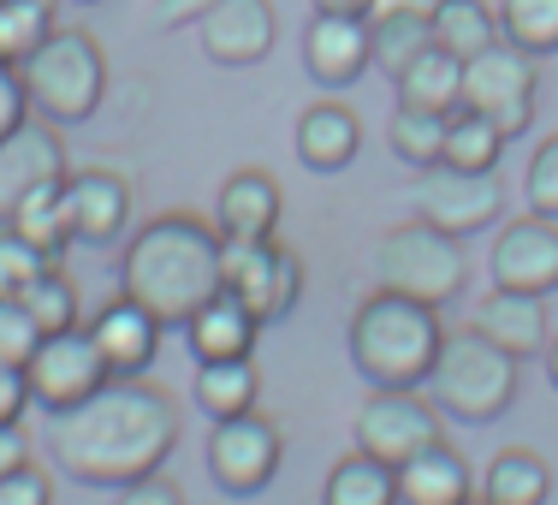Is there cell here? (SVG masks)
I'll return each mask as SVG.
<instances>
[{"instance_id":"obj_19","label":"cell","mask_w":558,"mask_h":505,"mask_svg":"<svg viewBox=\"0 0 558 505\" xmlns=\"http://www.w3.org/2000/svg\"><path fill=\"white\" fill-rule=\"evenodd\" d=\"M303 65L322 89H344L368 72V19H339V12H315L303 31Z\"/></svg>"},{"instance_id":"obj_4","label":"cell","mask_w":558,"mask_h":505,"mask_svg":"<svg viewBox=\"0 0 558 505\" xmlns=\"http://www.w3.org/2000/svg\"><path fill=\"white\" fill-rule=\"evenodd\" d=\"M517 387H523V363L511 351H499L494 339H482L475 327L446 334L428 381H422L434 410L458 417V422H499L517 405Z\"/></svg>"},{"instance_id":"obj_38","label":"cell","mask_w":558,"mask_h":505,"mask_svg":"<svg viewBox=\"0 0 558 505\" xmlns=\"http://www.w3.org/2000/svg\"><path fill=\"white\" fill-rule=\"evenodd\" d=\"M523 191H529V208L535 215L558 220V131L529 155V172H523Z\"/></svg>"},{"instance_id":"obj_43","label":"cell","mask_w":558,"mask_h":505,"mask_svg":"<svg viewBox=\"0 0 558 505\" xmlns=\"http://www.w3.org/2000/svg\"><path fill=\"white\" fill-rule=\"evenodd\" d=\"M208 7H220V0H155V24H161V31H184V24H196Z\"/></svg>"},{"instance_id":"obj_22","label":"cell","mask_w":558,"mask_h":505,"mask_svg":"<svg viewBox=\"0 0 558 505\" xmlns=\"http://www.w3.org/2000/svg\"><path fill=\"white\" fill-rule=\"evenodd\" d=\"M363 149V125L344 101H315L298 119V161L310 172H344Z\"/></svg>"},{"instance_id":"obj_47","label":"cell","mask_w":558,"mask_h":505,"mask_svg":"<svg viewBox=\"0 0 558 505\" xmlns=\"http://www.w3.org/2000/svg\"><path fill=\"white\" fill-rule=\"evenodd\" d=\"M463 505H487V500H482V494H470V500H463Z\"/></svg>"},{"instance_id":"obj_12","label":"cell","mask_w":558,"mask_h":505,"mask_svg":"<svg viewBox=\"0 0 558 505\" xmlns=\"http://www.w3.org/2000/svg\"><path fill=\"white\" fill-rule=\"evenodd\" d=\"M416 215L440 226L451 238L487 232L505 215V191L494 172H458V167H428L416 184Z\"/></svg>"},{"instance_id":"obj_23","label":"cell","mask_w":558,"mask_h":505,"mask_svg":"<svg viewBox=\"0 0 558 505\" xmlns=\"http://www.w3.org/2000/svg\"><path fill=\"white\" fill-rule=\"evenodd\" d=\"M392 476H398V505H463L470 500V464L446 441H434L410 464H398Z\"/></svg>"},{"instance_id":"obj_30","label":"cell","mask_w":558,"mask_h":505,"mask_svg":"<svg viewBox=\"0 0 558 505\" xmlns=\"http://www.w3.org/2000/svg\"><path fill=\"white\" fill-rule=\"evenodd\" d=\"M505 155V131L494 119L470 113V108H451L446 113V155L440 167H458V172H494Z\"/></svg>"},{"instance_id":"obj_46","label":"cell","mask_w":558,"mask_h":505,"mask_svg":"<svg viewBox=\"0 0 558 505\" xmlns=\"http://www.w3.org/2000/svg\"><path fill=\"white\" fill-rule=\"evenodd\" d=\"M541 357H547V381H553V387H558V334L547 339V351H541Z\"/></svg>"},{"instance_id":"obj_17","label":"cell","mask_w":558,"mask_h":505,"mask_svg":"<svg viewBox=\"0 0 558 505\" xmlns=\"http://www.w3.org/2000/svg\"><path fill=\"white\" fill-rule=\"evenodd\" d=\"M470 327L482 339H494L499 351H511L517 363H529V357L547 351L553 339V322H547V298H529V291H482V298L470 303Z\"/></svg>"},{"instance_id":"obj_29","label":"cell","mask_w":558,"mask_h":505,"mask_svg":"<svg viewBox=\"0 0 558 505\" xmlns=\"http://www.w3.org/2000/svg\"><path fill=\"white\" fill-rule=\"evenodd\" d=\"M428 31H434V48L470 60V55H482L487 43H499V12L487 7V0H434Z\"/></svg>"},{"instance_id":"obj_14","label":"cell","mask_w":558,"mask_h":505,"mask_svg":"<svg viewBox=\"0 0 558 505\" xmlns=\"http://www.w3.org/2000/svg\"><path fill=\"white\" fill-rule=\"evenodd\" d=\"M60 203H65V226H72V244H113L125 238L131 226V179L113 167H77L65 172L60 184Z\"/></svg>"},{"instance_id":"obj_3","label":"cell","mask_w":558,"mask_h":505,"mask_svg":"<svg viewBox=\"0 0 558 505\" xmlns=\"http://www.w3.org/2000/svg\"><path fill=\"white\" fill-rule=\"evenodd\" d=\"M446 345V322L434 303L375 286L351 315V363L368 387H422Z\"/></svg>"},{"instance_id":"obj_34","label":"cell","mask_w":558,"mask_h":505,"mask_svg":"<svg viewBox=\"0 0 558 505\" xmlns=\"http://www.w3.org/2000/svg\"><path fill=\"white\" fill-rule=\"evenodd\" d=\"M54 31V0H0V60L24 65Z\"/></svg>"},{"instance_id":"obj_44","label":"cell","mask_w":558,"mask_h":505,"mask_svg":"<svg viewBox=\"0 0 558 505\" xmlns=\"http://www.w3.org/2000/svg\"><path fill=\"white\" fill-rule=\"evenodd\" d=\"M19 464H31V441L19 422H0V476H12Z\"/></svg>"},{"instance_id":"obj_5","label":"cell","mask_w":558,"mask_h":505,"mask_svg":"<svg viewBox=\"0 0 558 505\" xmlns=\"http://www.w3.org/2000/svg\"><path fill=\"white\" fill-rule=\"evenodd\" d=\"M19 77H24V101H31L36 119L84 125L101 108V96H108V55H101V43L89 31L54 24L48 43L19 65Z\"/></svg>"},{"instance_id":"obj_18","label":"cell","mask_w":558,"mask_h":505,"mask_svg":"<svg viewBox=\"0 0 558 505\" xmlns=\"http://www.w3.org/2000/svg\"><path fill=\"white\" fill-rule=\"evenodd\" d=\"M161 334L167 327L155 322L137 298H125V291H119L113 303H101L96 322H89V339L108 357V375H143V369L155 363V351H161Z\"/></svg>"},{"instance_id":"obj_2","label":"cell","mask_w":558,"mask_h":505,"mask_svg":"<svg viewBox=\"0 0 558 505\" xmlns=\"http://www.w3.org/2000/svg\"><path fill=\"white\" fill-rule=\"evenodd\" d=\"M119 291L137 298L161 327H184L220 291L215 220L184 215V208H167V215L143 220L125 238V256H119Z\"/></svg>"},{"instance_id":"obj_9","label":"cell","mask_w":558,"mask_h":505,"mask_svg":"<svg viewBox=\"0 0 558 505\" xmlns=\"http://www.w3.org/2000/svg\"><path fill=\"white\" fill-rule=\"evenodd\" d=\"M434 441H446V434H440V410L422 387H375L368 405L356 410V452H368L387 470L410 464Z\"/></svg>"},{"instance_id":"obj_45","label":"cell","mask_w":558,"mask_h":505,"mask_svg":"<svg viewBox=\"0 0 558 505\" xmlns=\"http://www.w3.org/2000/svg\"><path fill=\"white\" fill-rule=\"evenodd\" d=\"M315 12H339V19H375L380 0H315Z\"/></svg>"},{"instance_id":"obj_35","label":"cell","mask_w":558,"mask_h":505,"mask_svg":"<svg viewBox=\"0 0 558 505\" xmlns=\"http://www.w3.org/2000/svg\"><path fill=\"white\" fill-rule=\"evenodd\" d=\"M19 303L31 310V322L43 327V339H48V334H65V327H77V286L60 274V262L36 274V280L19 291Z\"/></svg>"},{"instance_id":"obj_7","label":"cell","mask_w":558,"mask_h":505,"mask_svg":"<svg viewBox=\"0 0 558 505\" xmlns=\"http://www.w3.org/2000/svg\"><path fill=\"white\" fill-rule=\"evenodd\" d=\"M535 101H541V60L523 55L517 43H487L482 55L463 60V101L458 108L494 119L505 137L535 125Z\"/></svg>"},{"instance_id":"obj_27","label":"cell","mask_w":558,"mask_h":505,"mask_svg":"<svg viewBox=\"0 0 558 505\" xmlns=\"http://www.w3.org/2000/svg\"><path fill=\"white\" fill-rule=\"evenodd\" d=\"M60 184L65 179H48V184H36L31 196H19V208H12L7 220V232H19L31 250H43L48 262H60L65 250H72V226H65V203H60Z\"/></svg>"},{"instance_id":"obj_10","label":"cell","mask_w":558,"mask_h":505,"mask_svg":"<svg viewBox=\"0 0 558 505\" xmlns=\"http://www.w3.org/2000/svg\"><path fill=\"white\" fill-rule=\"evenodd\" d=\"M24 381H31V398L48 417H65L108 381V357L96 351L89 327H65V334H48L36 345V357L24 363Z\"/></svg>"},{"instance_id":"obj_15","label":"cell","mask_w":558,"mask_h":505,"mask_svg":"<svg viewBox=\"0 0 558 505\" xmlns=\"http://www.w3.org/2000/svg\"><path fill=\"white\" fill-rule=\"evenodd\" d=\"M196 36L215 65H262L279 43V12L274 0H220L196 19Z\"/></svg>"},{"instance_id":"obj_11","label":"cell","mask_w":558,"mask_h":505,"mask_svg":"<svg viewBox=\"0 0 558 505\" xmlns=\"http://www.w3.org/2000/svg\"><path fill=\"white\" fill-rule=\"evenodd\" d=\"M279 429L262 410H244V417H226L208 434V476L226 488V494H262L279 470Z\"/></svg>"},{"instance_id":"obj_16","label":"cell","mask_w":558,"mask_h":505,"mask_svg":"<svg viewBox=\"0 0 558 505\" xmlns=\"http://www.w3.org/2000/svg\"><path fill=\"white\" fill-rule=\"evenodd\" d=\"M65 143H60V125H48V119H24L19 131H7L0 137V220L19 208V196H31L36 184L48 179H65Z\"/></svg>"},{"instance_id":"obj_21","label":"cell","mask_w":558,"mask_h":505,"mask_svg":"<svg viewBox=\"0 0 558 505\" xmlns=\"http://www.w3.org/2000/svg\"><path fill=\"white\" fill-rule=\"evenodd\" d=\"M256 334H262L256 310H250V303H238L226 286L203 303V310L191 315V322H184V345H191L196 363H220V357H250V351H256Z\"/></svg>"},{"instance_id":"obj_33","label":"cell","mask_w":558,"mask_h":505,"mask_svg":"<svg viewBox=\"0 0 558 505\" xmlns=\"http://www.w3.org/2000/svg\"><path fill=\"white\" fill-rule=\"evenodd\" d=\"M499 36L523 55H558V0H499Z\"/></svg>"},{"instance_id":"obj_31","label":"cell","mask_w":558,"mask_h":505,"mask_svg":"<svg viewBox=\"0 0 558 505\" xmlns=\"http://www.w3.org/2000/svg\"><path fill=\"white\" fill-rule=\"evenodd\" d=\"M322 505H398V476L387 464H375L368 452H351L327 470Z\"/></svg>"},{"instance_id":"obj_20","label":"cell","mask_w":558,"mask_h":505,"mask_svg":"<svg viewBox=\"0 0 558 505\" xmlns=\"http://www.w3.org/2000/svg\"><path fill=\"white\" fill-rule=\"evenodd\" d=\"M279 215H286V191H279L274 172H262V167H238L232 179L220 184L215 232H220V238H274Z\"/></svg>"},{"instance_id":"obj_42","label":"cell","mask_w":558,"mask_h":505,"mask_svg":"<svg viewBox=\"0 0 558 505\" xmlns=\"http://www.w3.org/2000/svg\"><path fill=\"white\" fill-rule=\"evenodd\" d=\"M24 405H31V381H24V369L0 363V422H19Z\"/></svg>"},{"instance_id":"obj_28","label":"cell","mask_w":558,"mask_h":505,"mask_svg":"<svg viewBox=\"0 0 558 505\" xmlns=\"http://www.w3.org/2000/svg\"><path fill=\"white\" fill-rule=\"evenodd\" d=\"M392 89H398V101H410V108L451 113L463 101V60L446 55V48H428V55H416L392 77Z\"/></svg>"},{"instance_id":"obj_25","label":"cell","mask_w":558,"mask_h":505,"mask_svg":"<svg viewBox=\"0 0 558 505\" xmlns=\"http://www.w3.org/2000/svg\"><path fill=\"white\" fill-rule=\"evenodd\" d=\"M196 410H203L208 422H226V417H244V410H256V393H262V375L250 357H220V363H196Z\"/></svg>"},{"instance_id":"obj_48","label":"cell","mask_w":558,"mask_h":505,"mask_svg":"<svg viewBox=\"0 0 558 505\" xmlns=\"http://www.w3.org/2000/svg\"><path fill=\"white\" fill-rule=\"evenodd\" d=\"M84 7H96V0H84Z\"/></svg>"},{"instance_id":"obj_41","label":"cell","mask_w":558,"mask_h":505,"mask_svg":"<svg viewBox=\"0 0 558 505\" xmlns=\"http://www.w3.org/2000/svg\"><path fill=\"white\" fill-rule=\"evenodd\" d=\"M119 505H184V494L167 482L161 470H155V476H137V482L119 488Z\"/></svg>"},{"instance_id":"obj_24","label":"cell","mask_w":558,"mask_h":505,"mask_svg":"<svg viewBox=\"0 0 558 505\" xmlns=\"http://www.w3.org/2000/svg\"><path fill=\"white\" fill-rule=\"evenodd\" d=\"M428 48H434L428 7H404V0H392V7H380L375 19H368V65H375V72L398 77L416 55H428Z\"/></svg>"},{"instance_id":"obj_36","label":"cell","mask_w":558,"mask_h":505,"mask_svg":"<svg viewBox=\"0 0 558 505\" xmlns=\"http://www.w3.org/2000/svg\"><path fill=\"white\" fill-rule=\"evenodd\" d=\"M43 268H54V262H48L43 250H31L19 232H7V226H0V298H19V291L31 286Z\"/></svg>"},{"instance_id":"obj_32","label":"cell","mask_w":558,"mask_h":505,"mask_svg":"<svg viewBox=\"0 0 558 505\" xmlns=\"http://www.w3.org/2000/svg\"><path fill=\"white\" fill-rule=\"evenodd\" d=\"M387 143H392L398 161L416 167V172L440 167V155H446V113H434V108H410V101H398L392 119H387Z\"/></svg>"},{"instance_id":"obj_1","label":"cell","mask_w":558,"mask_h":505,"mask_svg":"<svg viewBox=\"0 0 558 505\" xmlns=\"http://www.w3.org/2000/svg\"><path fill=\"white\" fill-rule=\"evenodd\" d=\"M54 464L84 488H125L155 476L179 446V405L143 375H108L84 405L54 417Z\"/></svg>"},{"instance_id":"obj_39","label":"cell","mask_w":558,"mask_h":505,"mask_svg":"<svg viewBox=\"0 0 558 505\" xmlns=\"http://www.w3.org/2000/svg\"><path fill=\"white\" fill-rule=\"evenodd\" d=\"M0 505H54V482L36 464H19L12 476H0Z\"/></svg>"},{"instance_id":"obj_40","label":"cell","mask_w":558,"mask_h":505,"mask_svg":"<svg viewBox=\"0 0 558 505\" xmlns=\"http://www.w3.org/2000/svg\"><path fill=\"white\" fill-rule=\"evenodd\" d=\"M24 119H31V101H24V77H19V65L0 60V137H7V131H19Z\"/></svg>"},{"instance_id":"obj_26","label":"cell","mask_w":558,"mask_h":505,"mask_svg":"<svg viewBox=\"0 0 558 505\" xmlns=\"http://www.w3.org/2000/svg\"><path fill=\"white\" fill-rule=\"evenodd\" d=\"M547 494H553V470H547V458L529 452V446H505L482 470V500L487 505H547Z\"/></svg>"},{"instance_id":"obj_37","label":"cell","mask_w":558,"mask_h":505,"mask_svg":"<svg viewBox=\"0 0 558 505\" xmlns=\"http://www.w3.org/2000/svg\"><path fill=\"white\" fill-rule=\"evenodd\" d=\"M36 345H43V327L31 322V310H24L19 298H0V363H31Z\"/></svg>"},{"instance_id":"obj_6","label":"cell","mask_w":558,"mask_h":505,"mask_svg":"<svg viewBox=\"0 0 558 505\" xmlns=\"http://www.w3.org/2000/svg\"><path fill=\"white\" fill-rule=\"evenodd\" d=\"M375 286L404 291V298H422V303H434V310H446V303L463 298V286H470L463 238L428 226L422 215L392 226V232H380V244H375Z\"/></svg>"},{"instance_id":"obj_13","label":"cell","mask_w":558,"mask_h":505,"mask_svg":"<svg viewBox=\"0 0 558 505\" xmlns=\"http://www.w3.org/2000/svg\"><path fill=\"white\" fill-rule=\"evenodd\" d=\"M487 274H494V286L529 291V298L558 291V220L547 215L505 220L494 250H487Z\"/></svg>"},{"instance_id":"obj_8","label":"cell","mask_w":558,"mask_h":505,"mask_svg":"<svg viewBox=\"0 0 558 505\" xmlns=\"http://www.w3.org/2000/svg\"><path fill=\"white\" fill-rule=\"evenodd\" d=\"M220 286L256 310V322H279L303 298V262L274 238H220Z\"/></svg>"}]
</instances>
